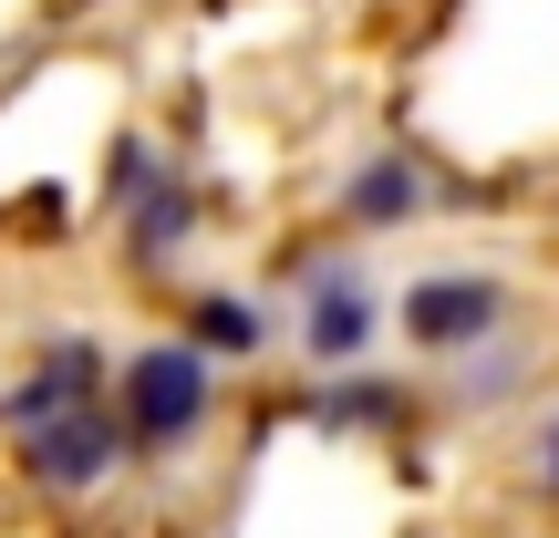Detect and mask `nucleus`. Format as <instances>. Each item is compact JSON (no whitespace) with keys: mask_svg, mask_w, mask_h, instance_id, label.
Listing matches in <instances>:
<instances>
[{"mask_svg":"<svg viewBox=\"0 0 559 538\" xmlns=\"http://www.w3.org/2000/svg\"><path fill=\"white\" fill-rule=\"evenodd\" d=\"M198 352H260V311L249 300H198Z\"/></svg>","mask_w":559,"mask_h":538,"instance_id":"423d86ee","label":"nucleus"},{"mask_svg":"<svg viewBox=\"0 0 559 538\" xmlns=\"http://www.w3.org/2000/svg\"><path fill=\"white\" fill-rule=\"evenodd\" d=\"M321 415H332V425H383V415H394V394H383V383H353V394H332Z\"/></svg>","mask_w":559,"mask_h":538,"instance_id":"6e6552de","label":"nucleus"},{"mask_svg":"<svg viewBox=\"0 0 559 538\" xmlns=\"http://www.w3.org/2000/svg\"><path fill=\"white\" fill-rule=\"evenodd\" d=\"M415 207H425V177H415L404 156H373V166L353 177V198H342V218H362V228H404Z\"/></svg>","mask_w":559,"mask_h":538,"instance_id":"39448f33","label":"nucleus"},{"mask_svg":"<svg viewBox=\"0 0 559 538\" xmlns=\"http://www.w3.org/2000/svg\"><path fill=\"white\" fill-rule=\"evenodd\" d=\"M21 435H32V477L41 487H94L104 466H115V415H94V394L83 404H52V415L41 425H21Z\"/></svg>","mask_w":559,"mask_h":538,"instance_id":"f03ea898","label":"nucleus"},{"mask_svg":"<svg viewBox=\"0 0 559 538\" xmlns=\"http://www.w3.org/2000/svg\"><path fill=\"white\" fill-rule=\"evenodd\" d=\"M373 321H383V311H373V290H362L353 270H332V279L311 290V352H332V362H342V352H362V342H373Z\"/></svg>","mask_w":559,"mask_h":538,"instance_id":"20e7f679","label":"nucleus"},{"mask_svg":"<svg viewBox=\"0 0 559 538\" xmlns=\"http://www.w3.org/2000/svg\"><path fill=\"white\" fill-rule=\"evenodd\" d=\"M198 415H207V352H198V342L135 352V373H124V425H135L145 445H187Z\"/></svg>","mask_w":559,"mask_h":538,"instance_id":"f257e3e1","label":"nucleus"},{"mask_svg":"<svg viewBox=\"0 0 559 538\" xmlns=\"http://www.w3.org/2000/svg\"><path fill=\"white\" fill-rule=\"evenodd\" d=\"M539 487H559V425L539 435Z\"/></svg>","mask_w":559,"mask_h":538,"instance_id":"1a4fd4ad","label":"nucleus"},{"mask_svg":"<svg viewBox=\"0 0 559 538\" xmlns=\"http://www.w3.org/2000/svg\"><path fill=\"white\" fill-rule=\"evenodd\" d=\"M498 311H508V290H498V279H466V270L404 290V332H415V342H487Z\"/></svg>","mask_w":559,"mask_h":538,"instance_id":"7ed1b4c3","label":"nucleus"},{"mask_svg":"<svg viewBox=\"0 0 559 538\" xmlns=\"http://www.w3.org/2000/svg\"><path fill=\"white\" fill-rule=\"evenodd\" d=\"M177 239H187V198H177V187H156V198L135 207V249H145V260H166Z\"/></svg>","mask_w":559,"mask_h":538,"instance_id":"0eeeda50","label":"nucleus"}]
</instances>
